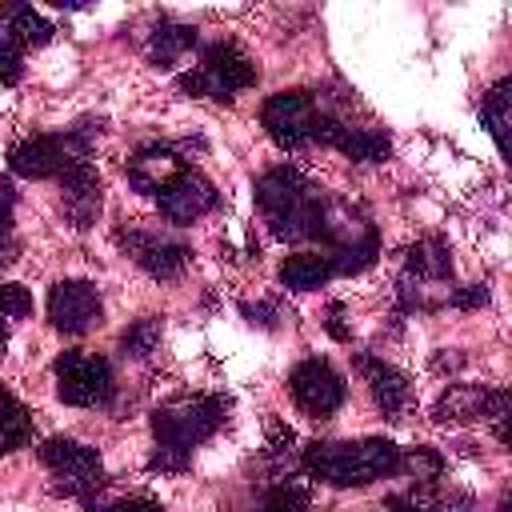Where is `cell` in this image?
<instances>
[{
    "label": "cell",
    "instance_id": "1",
    "mask_svg": "<svg viewBox=\"0 0 512 512\" xmlns=\"http://www.w3.org/2000/svg\"><path fill=\"white\" fill-rule=\"evenodd\" d=\"M300 464L312 480L332 488H360L400 472V448L392 440H312L300 452Z\"/></svg>",
    "mask_w": 512,
    "mask_h": 512
},
{
    "label": "cell",
    "instance_id": "2",
    "mask_svg": "<svg viewBox=\"0 0 512 512\" xmlns=\"http://www.w3.org/2000/svg\"><path fill=\"white\" fill-rule=\"evenodd\" d=\"M256 204H260L264 224L272 228L276 240H300V236H316L324 196L296 168L280 164V168H272V172L260 176Z\"/></svg>",
    "mask_w": 512,
    "mask_h": 512
},
{
    "label": "cell",
    "instance_id": "3",
    "mask_svg": "<svg viewBox=\"0 0 512 512\" xmlns=\"http://www.w3.org/2000/svg\"><path fill=\"white\" fill-rule=\"evenodd\" d=\"M228 416V400L224 396H208V392H192V396H176L168 404H160L152 412V432L156 444L176 448V452H192L196 444H204Z\"/></svg>",
    "mask_w": 512,
    "mask_h": 512
},
{
    "label": "cell",
    "instance_id": "4",
    "mask_svg": "<svg viewBox=\"0 0 512 512\" xmlns=\"http://www.w3.org/2000/svg\"><path fill=\"white\" fill-rule=\"evenodd\" d=\"M256 84V64L236 48V44H212L200 64L192 72L180 76V88L188 96H204V100H232L236 92Z\"/></svg>",
    "mask_w": 512,
    "mask_h": 512
},
{
    "label": "cell",
    "instance_id": "5",
    "mask_svg": "<svg viewBox=\"0 0 512 512\" xmlns=\"http://www.w3.org/2000/svg\"><path fill=\"white\" fill-rule=\"evenodd\" d=\"M56 396L64 404H76V408H108L112 404V392H116V380H112V364L96 352H64L56 360Z\"/></svg>",
    "mask_w": 512,
    "mask_h": 512
},
{
    "label": "cell",
    "instance_id": "6",
    "mask_svg": "<svg viewBox=\"0 0 512 512\" xmlns=\"http://www.w3.org/2000/svg\"><path fill=\"white\" fill-rule=\"evenodd\" d=\"M40 464L52 472L56 480V492L64 496H88L100 488L104 480V460L96 448L80 444V440H68V436H52L40 444Z\"/></svg>",
    "mask_w": 512,
    "mask_h": 512
},
{
    "label": "cell",
    "instance_id": "7",
    "mask_svg": "<svg viewBox=\"0 0 512 512\" xmlns=\"http://www.w3.org/2000/svg\"><path fill=\"white\" fill-rule=\"evenodd\" d=\"M320 116H324V112H320V104H316V100H312V92H304V88L276 92V96H268V100H264V108H260L264 132H268L280 148L312 144Z\"/></svg>",
    "mask_w": 512,
    "mask_h": 512
},
{
    "label": "cell",
    "instance_id": "8",
    "mask_svg": "<svg viewBox=\"0 0 512 512\" xmlns=\"http://www.w3.org/2000/svg\"><path fill=\"white\" fill-rule=\"evenodd\" d=\"M76 152H88V136L84 132H64V136L36 132V136H24V140L12 144L8 168L16 176H24V180H48V176H60V168Z\"/></svg>",
    "mask_w": 512,
    "mask_h": 512
},
{
    "label": "cell",
    "instance_id": "9",
    "mask_svg": "<svg viewBox=\"0 0 512 512\" xmlns=\"http://www.w3.org/2000/svg\"><path fill=\"white\" fill-rule=\"evenodd\" d=\"M492 416L496 420V436L508 440L504 432V420H508V392L500 388H484V384H452L440 404L432 408V420L440 424H464V420H484Z\"/></svg>",
    "mask_w": 512,
    "mask_h": 512
},
{
    "label": "cell",
    "instance_id": "10",
    "mask_svg": "<svg viewBox=\"0 0 512 512\" xmlns=\"http://www.w3.org/2000/svg\"><path fill=\"white\" fill-rule=\"evenodd\" d=\"M100 316H104V308H100L96 284H88V280H60V284H52V292H48V320H52L56 332L84 336V332H92L100 324Z\"/></svg>",
    "mask_w": 512,
    "mask_h": 512
},
{
    "label": "cell",
    "instance_id": "11",
    "mask_svg": "<svg viewBox=\"0 0 512 512\" xmlns=\"http://www.w3.org/2000/svg\"><path fill=\"white\" fill-rule=\"evenodd\" d=\"M288 384H292L296 404H300L308 416H332V412L344 404V396H348L344 376H340L328 360H320V356L300 360V364L292 368Z\"/></svg>",
    "mask_w": 512,
    "mask_h": 512
},
{
    "label": "cell",
    "instance_id": "12",
    "mask_svg": "<svg viewBox=\"0 0 512 512\" xmlns=\"http://www.w3.org/2000/svg\"><path fill=\"white\" fill-rule=\"evenodd\" d=\"M56 180H60V188H64V216H68L76 228L96 224L100 204H104V192H100V176H96L88 152H76V156L60 168Z\"/></svg>",
    "mask_w": 512,
    "mask_h": 512
},
{
    "label": "cell",
    "instance_id": "13",
    "mask_svg": "<svg viewBox=\"0 0 512 512\" xmlns=\"http://www.w3.org/2000/svg\"><path fill=\"white\" fill-rule=\"evenodd\" d=\"M116 244L152 276V280H172L184 272L188 264V248L172 236H160V232H140V228H128L116 236Z\"/></svg>",
    "mask_w": 512,
    "mask_h": 512
},
{
    "label": "cell",
    "instance_id": "14",
    "mask_svg": "<svg viewBox=\"0 0 512 512\" xmlns=\"http://www.w3.org/2000/svg\"><path fill=\"white\" fill-rule=\"evenodd\" d=\"M156 204H160V212H164L172 224H192V220H200V216L216 204V188H212V180H208L204 172L180 168V172L156 192Z\"/></svg>",
    "mask_w": 512,
    "mask_h": 512
},
{
    "label": "cell",
    "instance_id": "15",
    "mask_svg": "<svg viewBox=\"0 0 512 512\" xmlns=\"http://www.w3.org/2000/svg\"><path fill=\"white\" fill-rule=\"evenodd\" d=\"M312 140H320V144L344 152V156L356 160V164H380V160H388V152H392V144H388L384 132H376V128H352V124H344V120H336V116H328V112L320 116Z\"/></svg>",
    "mask_w": 512,
    "mask_h": 512
},
{
    "label": "cell",
    "instance_id": "16",
    "mask_svg": "<svg viewBox=\"0 0 512 512\" xmlns=\"http://www.w3.org/2000/svg\"><path fill=\"white\" fill-rule=\"evenodd\" d=\"M180 168H188L172 148H140L132 160H128V184L136 192H160Z\"/></svg>",
    "mask_w": 512,
    "mask_h": 512
},
{
    "label": "cell",
    "instance_id": "17",
    "mask_svg": "<svg viewBox=\"0 0 512 512\" xmlns=\"http://www.w3.org/2000/svg\"><path fill=\"white\" fill-rule=\"evenodd\" d=\"M360 368H364V376H368V392H372L376 408H380L384 416H400L404 404H408V380H404V372H396L392 364L372 360V356H364Z\"/></svg>",
    "mask_w": 512,
    "mask_h": 512
},
{
    "label": "cell",
    "instance_id": "18",
    "mask_svg": "<svg viewBox=\"0 0 512 512\" xmlns=\"http://www.w3.org/2000/svg\"><path fill=\"white\" fill-rule=\"evenodd\" d=\"M332 276V260L324 252H296L280 264V284L296 292H312Z\"/></svg>",
    "mask_w": 512,
    "mask_h": 512
},
{
    "label": "cell",
    "instance_id": "19",
    "mask_svg": "<svg viewBox=\"0 0 512 512\" xmlns=\"http://www.w3.org/2000/svg\"><path fill=\"white\" fill-rule=\"evenodd\" d=\"M32 440V416L28 408L0 384V452H16Z\"/></svg>",
    "mask_w": 512,
    "mask_h": 512
},
{
    "label": "cell",
    "instance_id": "20",
    "mask_svg": "<svg viewBox=\"0 0 512 512\" xmlns=\"http://www.w3.org/2000/svg\"><path fill=\"white\" fill-rule=\"evenodd\" d=\"M512 80L504 76V80H496L484 96H480V120L488 124V132H492V140H496V148L504 152L508 148V112H512Z\"/></svg>",
    "mask_w": 512,
    "mask_h": 512
},
{
    "label": "cell",
    "instance_id": "21",
    "mask_svg": "<svg viewBox=\"0 0 512 512\" xmlns=\"http://www.w3.org/2000/svg\"><path fill=\"white\" fill-rule=\"evenodd\" d=\"M408 276H416V280H448L452 276V260H448V248H444V240H420V244H412L408 248Z\"/></svg>",
    "mask_w": 512,
    "mask_h": 512
},
{
    "label": "cell",
    "instance_id": "22",
    "mask_svg": "<svg viewBox=\"0 0 512 512\" xmlns=\"http://www.w3.org/2000/svg\"><path fill=\"white\" fill-rule=\"evenodd\" d=\"M196 44V32L188 24H160L152 36H148V56L156 64H176L188 48Z\"/></svg>",
    "mask_w": 512,
    "mask_h": 512
},
{
    "label": "cell",
    "instance_id": "23",
    "mask_svg": "<svg viewBox=\"0 0 512 512\" xmlns=\"http://www.w3.org/2000/svg\"><path fill=\"white\" fill-rule=\"evenodd\" d=\"M308 504H312V488L304 476H288L272 484L264 496V512H308Z\"/></svg>",
    "mask_w": 512,
    "mask_h": 512
},
{
    "label": "cell",
    "instance_id": "24",
    "mask_svg": "<svg viewBox=\"0 0 512 512\" xmlns=\"http://www.w3.org/2000/svg\"><path fill=\"white\" fill-rule=\"evenodd\" d=\"M384 508L388 512H440V488L432 480H412L404 492H392Z\"/></svg>",
    "mask_w": 512,
    "mask_h": 512
},
{
    "label": "cell",
    "instance_id": "25",
    "mask_svg": "<svg viewBox=\"0 0 512 512\" xmlns=\"http://www.w3.org/2000/svg\"><path fill=\"white\" fill-rule=\"evenodd\" d=\"M8 28L16 32V40L20 44H48L52 40V24L36 12V8H28V4H16L12 12H8Z\"/></svg>",
    "mask_w": 512,
    "mask_h": 512
},
{
    "label": "cell",
    "instance_id": "26",
    "mask_svg": "<svg viewBox=\"0 0 512 512\" xmlns=\"http://www.w3.org/2000/svg\"><path fill=\"white\" fill-rule=\"evenodd\" d=\"M12 208H16V188L12 180L0 176V268L16 260V232H12Z\"/></svg>",
    "mask_w": 512,
    "mask_h": 512
},
{
    "label": "cell",
    "instance_id": "27",
    "mask_svg": "<svg viewBox=\"0 0 512 512\" xmlns=\"http://www.w3.org/2000/svg\"><path fill=\"white\" fill-rule=\"evenodd\" d=\"M20 72H24V44L16 40L8 20H0V84H16Z\"/></svg>",
    "mask_w": 512,
    "mask_h": 512
},
{
    "label": "cell",
    "instance_id": "28",
    "mask_svg": "<svg viewBox=\"0 0 512 512\" xmlns=\"http://www.w3.org/2000/svg\"><path fill=\"white\" fill-rule=\"evenodd\" d=\"M156 344H160V324H156V320H136V324L120 336V348H124L128 356H148V352H156Z\"/></svg>",
    "mask_w": 512,
    "mask_h": 512
},
{
    "label": "cell",
    "instance_id": "29",
    "mask_svg": "<svg viewBox=\"0 0 512 512\" xmlns=\"http://www.w3.org/2000/svg\"><path fill=\"white\" fill-rule=\"evenodd\" d=\"M444 468V460L432 452V448H412V452H400V472H412L416 480H436Z\"/></svg>",
    "mask_w": 512,
    "mask_h": 512
},
{
    "label": "cell",
    "instance_id": "30",
    "mask_svg": "<svg viewBox=\"0 0 512 512\" xmlns=\"http://www.w3.org/2000/svg\"><path fill=\"white\" fill-rule=\"evenodd\" d=\"M0 316L4 320H24L32 316V292L20 284H0Z\"/></svg>",
    "mask_w": 512,
    "mask_h": 512
},
{
    "label": "cell",
    "instance_id": "31",
    "mask_svg": "<svg viewBox=\"0 0 512 512\" xmlns=\"http://www.w3.org/2000/svg\"><path fill=\"white\" fill-rule=\"evenodd\" d=\"M148 468L152 472H184L188 468V452H176V448L156 444V452L148 456Z\"/></svg>",
    "mask_w": 512,
    "mask_h": 512
},
{
    "label": "cell",
    "instance_id": "32",
    "mask_svg": "<svg viewBox=\"0 0 512 512\" xmlns=\"http://www.w3.org/2000/svg\"><path fill=\"white\" fill-rule=\"evenodd\" d=\"M92 512H164L152 496H124V500H116V504H100V508H92Z\"/></svg>",
    "mask_w": 512,
    "mask_h": 512
},
{
    "label": "cell",
    "instance_id": "33",
    "mask_svg": "<svg viewBox=\"0 0 512 512\" xmlns=\"http://www.w3.org/2000/svg\"><path fill=\"white\" fill-rule=\"evenodd\" d=\"M452 304H456V308H484V304H488V288H484V284H468V288L452 292Z\"/></svg>",
    "mask_w": 512,
    "mask_h": 512
},
{
    "label": "cell",
    "instance_id": "34",
    "mask_svg": "<svg viewBox=\"0 0 512 512\" xmlns=\"http://www.w3.org/2000/svg\"><path fill=\"white\" fill-rule=\"evenodd\" d=\"M288 444H292V428L280 424V420H268V448L272 452H284Z\"/></svg>",
    "mask_w": 512,
    "mask_h": 512
},
{
    "label": "cell",
    "instance_id": "35",
    "mask_svg": "<svg viewBox=\"0 0 512 512\" xmlns=\"http://www.w3.org/2000/svg\"><path fill=\"white\" fill-rule=\"evenodd\" d=\"M4 348H8V336H4V324H0V356H4Z\"/></svg>",
    "mask_w": 512,
    "mask_h": 512
}]
</instances>
